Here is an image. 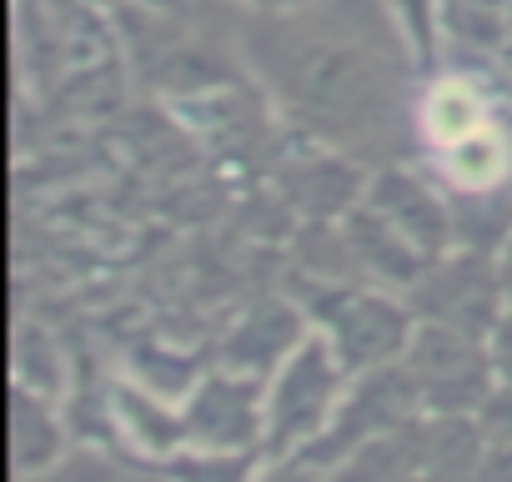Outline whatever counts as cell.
Here are the masks:
<instances>
[{
    "instance_id": "6da1fadb",
    "label": "cell",
    "mask_w": 512,
    "mask_h": 482,
    "mask_svg": "<svg viewBox=\"0 0 512 482\" xmlns=\"http://www.w3.org/2000/svg\"><path fill=\"white\" fill-rule=\"evenodd\" d=\"M407 372L422 392V407H437L442 417H462L487 402V377L497 367L492 352H482V337L427 322L407 347Z\"/></svg>"
},
{
    "instance_id": "7a4b0ae2",
    "label": "cell",
    "mask_w": 512,
    "mask_h": 482,
    "mask_svg": "<svg viewBox=\"0 0 512 482\" xmlns=\"http://www.w3.org/2000/svg\"><path fill=\"white\" fill-rule=\"evenodd\" d=\"M417 407H422V392H417V382H412L407 367H392L387 362V367L367 372L362 387L342 402L332 432L317 437L312 462H342L347 452H357V447H367V442H377V437H387L397 427H412V412Z\"/></svg>"
},
{
    "instance_id": "3957f363",
    "label": "cell",
    "mask_w": 512,
    "mask_h": 482,
    "mask_svg": "<svg viewBox=\"0 0 512 482\" xmlns=\"http://www.w3.org/2000/svg\"><path fill=\"white\" fill-rule=\"evenodd\" d=\"M337 352L322 342H302L297 357L287 362L277 392H272V412H267V452L282 457L297 442H307L312 432H322L327 412H332V392H337Z\"/></svg>"
},
{
    "instance_id": "277c9868",
    "label": "cell",
    "mask_w": 512,
    "mask_h": 482,
    "mask_svg": "<svg viewBox=\"0 0 512 482\" xmlns=\"http://www.w3.org/2000/svg\"><path fill=\"white\" fill-rule=\"evenodd\" d=\"M417 287V312L427 322H442V327H457V332H472L482 337L487 327H497V297H502V272H492V262L482 252H467V257H452L442 267H432L427 277L412 282Z\"/></svg>"
},
{
    "instance_id": "5b68a950",
    "label": "cell",
    "mask_w": 512,
    "mask_h": 482,
    "mask_svg": "<svg viewBox=\"0 0 512 482\" xmlns=\"http://www.w3.org/2000/svg\"><path fill=\"white\" fill-rule=\"evenodd\" d=\"M332 352L347 372H377L397 352L412 347L407 337V312L382 302V297H337L332 302Z\"/></svg>"
},
{
    "instance_id": "8992f818",
    "label": "cell",
    "mask_w": 512,
    "mask_h": 482,
    "mask_svg": "<svg viewBox=\"0 0 512 482\" xmlns=\"http://www.w3.org/2000/svg\"><path fill=\"white\" fill-rule=\"evenodd\" d=\"M372 206L412 241L417 257H437V252L447 247V211H442V201H437L427 186H417L412 176L387 171V176L372 186Z\"/></svg>"
},
{
    "instance_id": "52a82bcc",
    "label": "cell",
    "mask_w": 512,
    "mask_h": 482,
    "mask_svg": "<svg viewBox=\"0 0 512 482\" xmlns=\"http://www.w3.org/2000/svg\"><path fill=\"white\" fill-rule=\"evenodd\" d=\"M186 432L201 437L206 447H241L256 437V407H251V392L236 387V382H206L191 402V417H186Z\"/></svg>"
},
{
    "instance_id": "ba28073f",
    "label": "cell",
    "mask_w": 512,
    "mask_h": 482,
    "mask_svg": "<svg viewBox=\"0 0 512 482\" xmlns=\"http://www.w3.org/2000/svg\"><path fill=\"white\" fill-rule=\"evenodd\" d=\"M297 342V317L287 307H256L246 317V327L231 337V362L236 367H272L287 347Z\"/></svg>"
},
{
    "instance_id": "9c48e42d",
    "label": "cell",
    "mask_w": 512,
    "mask_h": 482,
    "mask_svg": "<svg viewBox=\"0 0 512 482\" xmlns=\"http://www.w3.org/2000/svg\"><path fill=\"white\" fill-rule=\"evenodd\" d=\"M427 126H432V136L442 146H457V141L477 136L482 131V101H477V91L462 86V81H442L432 91V101H427Z\"/></svg>"
},
{
    "instance_id": "30bf717a",
    "label": "cell",
    "mask_w": 512,
    "mask_h": 482,
    "mask_svg": "<svg viewBox=\"0 0 512 482\" xmlns=\"http://www.w3.org/2000/svg\"><path fill=\"white\" fill-rule=\"evenodd\" d=\"M502 166H507V151H502V141H497L487 126H482L477 136L447 146V171H452L462 186H472V191L492 186V181L502 176Z\"/></svg>"
},
{
    "instance_id": "8fae6325",
    "label": "cell",
    "mask_w": 512,
    "mask_h": 482,
    "mask_svg": "<svg viewBox=\"0 0 512 482\" xmlns=\"http://www.w3.org/2000/svg\"><path fill=\"white\" fill-rule=\"evenodd\" d=\"M16 407H21V412H16V452H21L26 467H36V462H46V457L56 452V427H51V422L31 427V422H36V407H31L26 397H21Z\"/></svg>"
},
{
    "instance_id": "7c38bea8",
    "label": "cell",
    "mask_w": 512,
    "mask_h": 482,
    "mask_svg": "<svg viewBox=\"0 0 512 482\" xmlns=\"http://www.w3.org/2000/svg\"><path fill=\"white\" fill-rule=\"evenodd\" d=\"M181 482H246V457L226 452V457H196V462H181Z\"/></svg>"
},
{
    "instance_id": "4fadbf2b",
    "label": "cell",
    "mask_w": 512,
    "mask_h": 482,
    "mask_svg": "<svg viewBox=\"0 0 512 482\" xmlns=\"http://www.w3.org/2000/svg\"><path fill=\"white\" fill-rule=\"evenodd\" d=\"M492 367L512 382V312L492 327Z\"/></svg>"
},
{
    "instance_id": "5bb4252c",
    "label": "cell",
    "mask_w": 512,
    "mask_h": 482,
    "mask_svg": "<svg viewBox=\"0 0 512 482\" xmlns=\"http://www.w3.org/2000/svg\"><path fill=\"white\" fill-rule=\"evenodd\" d=\"M267 482H322L317 472H302V467H287V472H277V477H267Z\"/></svg>"
},
{
    "instance_id": "9a60e30c",
    "label": "cell",
    "mask_w": 512,
    "mask_h": 482,
    "mask_svg": "<svg viewBox=\"0 0 512 482\" xmlns=\"http://www.w3.org/2000/svg\"><path fill=\"white\" fill-rule=\"evenodd\" d=\"M502 292L512 297V241H507V262H502Z\"/></svg>"
}]
</instances>
